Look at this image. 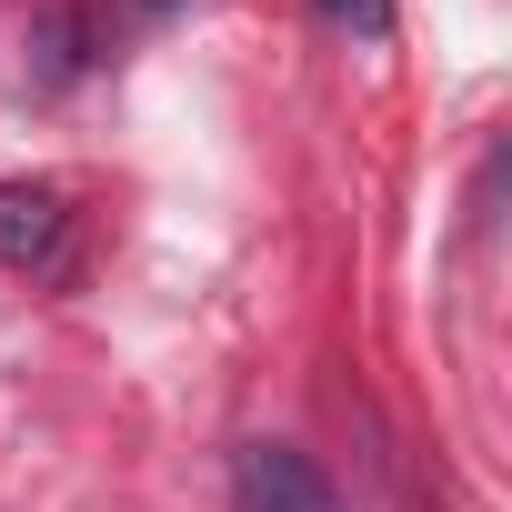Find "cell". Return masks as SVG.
Wrapping results in <instances>:
<instances>
[{"label":"cell","instance_id":"2","mask_svg":"<svg viewBox=\"0 0 512 512\" xmlns=\"http://www.w3.org/2000/svg\"><path fill=\"white\" fill-rule=\"evenodd\" d=\"M61 241H71V211L51 181H0V262L11 272H61Z\"/></svg>","mask_w":512,"mask_h":512},{"label":"cell","instance_id":"4","mask_svg":"<svg viewBox=\"0 0 512 512\" xmlns=\"http://www.w3.org/2000/svg\"><path fill=\"white\" fill-rule=\"evenodd\" d=\"M141 11H181V0H141Z\"/></svg>","mask_w":512,"mask_h":512},{"label":"cell","instance_id":"3","mask_svg":"<svg viewBox=\"0 0 512 512\" xmlns=\"http://www.w3.org/2000/svg\"><path fill=\"white\" fill-rule=\"evenodd\" d=\"M322 11H332V21H352V31H372V41L392 31V0H322Z\"/></svg>","mask_w":512,"mask_h":512},{"label":"cell","instance_id":"1","mask_svg":"<svg viewBox=\"0 0 512 512\" xmlns=\"http://www.w3.org/2000/svg\"><path fill=\"white\" fill-rule=\"evenodd\" d=\"M241 512H342V492L322 482L312 452H292V442H251V452H241Z\"/></svg>","mask_w":512,"mask_h":512}]
</instances>
